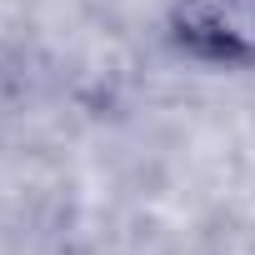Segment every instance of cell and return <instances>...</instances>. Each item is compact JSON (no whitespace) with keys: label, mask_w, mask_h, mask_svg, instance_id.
<instances>
[{"label":"cell","mask_w":255,"mask_h":255,"mask_svg":"<svg viewBox=\"0 0 255 255\" xmlns=\"http://www.w3.org/2000/svg\"><path fill=\"white\" fill-rule=\"evenodd\" d=\"M160 35L200 70L255 75V0H165Z\"/></svg>","instance_id":"cell-1"}]
</instances>
